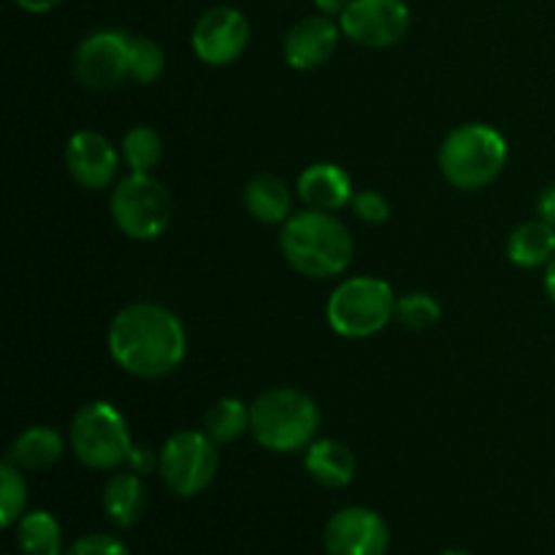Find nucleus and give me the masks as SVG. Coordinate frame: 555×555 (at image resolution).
Instances as JSON below:
<instances>
[{
	"label": "nucleus",
	"mask_w": 555,
	"mask_h": 555,
	"mask_svg": "<svg viewBox=\"0 0 555 555\" xmlns=\"http://www.w3.org/2000/svg\"><path fill=\"white\" fill-rule=\"evenodd\" d=\"M108 352L122 372L160 379L182 366L188 334L171 309L160 304H130L108 325Z\"/></svg>",
	"instance_id": "1"
},
{
	"label": "nucleus",
	"mask_w": 555,
	"mask_h": 555,
	"mask_svg": "<svg viewBox=\"0 0 555 555\" xmlns=\"http://www.w3.org/2000/svg\"><path fill=\"white\" fill-rule=\"evenodd\" d=\"M280 249L298 274L325 280L341 274L352 263L356 244L334 211L307 209L291 215V220L282 225Z\"/></svg>",
	"instance_id": "2"
},
{
	"label": "nucleus",
	"mask_w": 555,
	"mask_h": 555,
	"mask_svg": "<svg viewBox=\"0 0 555 555\" xmlns=\"http://www.w3.org/2000/svg\"><path fill=\"white\" fill-rule=\"evenodd\" d=\"M320 410L312 396L298 388H271L253 404L249 434L269 453H298L314 442Z\"/></svg>",
	"instance_id": "3"
},
{
	"label": "nucleus",
	"mask_w": 555,
	"mask_h": 555,
	"mask_svg": "<svg viewBox=\"0 0 555 555\" xmlns=\"http://www.w3.org/2000/svg\"><path fill=\"white\" fill-rule=\"evenodd\" d=\"M507 166V141L486 122H466L450 130L439 146L442 177L455 190H482Z\"/></svg>",
	"instance_id": "4"
},
{
	"label": "nucleus",
	"mask_w": 555,
	"mask_h": 555,
	"mask_svg": "<svg viewBox=\"0 0 555 555\" xmlns=\"http://www.w3.org/2000/svg\"><path fill=\"white\" fill-rule=\"evenodd\" d=\"M396 301L393 287L379 276H352L331 293L325 318L339 336L369 339L388 328L396 318Z\"/></svg>",
	"instance_id": "5"
},
{
	"label": "nucleus",
	"mask_w": 555,
	"mask_h": 555,
	"mask_svg": "<svg viewBox=\"0 0 555 555\" xmlns=\"http://www.w3.org/2000/svg\"><path fill=\"white\" fill-rule=\"evenodd\" d=\"M68 442L79 464L98 472L125 466L133 448L122 412L108 401H90L76 412L70 421Z\"/></svg>",
	"instance_id": "6"
},
{
	"label": "nucleus",
	"mask_w": 555,
	"mask_h": 555,
	"mask_svg": "<svg viewBox=\"0 0 555 555\" xmlns=\"http://www.w3.org/2000/svg\"><path fill=\"white\" fill-rule=\"evenodd\" d=\"M112 217L133 242H152L168 231L173 220L171 193L152 173H130L114 188Z\"/></svg>",
	"instance_id": "7"
},
{
	"label": "nucleus",
	"mask_w": 555,
	"mask_h": 555,
	"mask_svg": "<svg viewBox=\"0 0 555 555\" xmlns=\"http://www.w3.org/2000/svg\"><path fill=\"white\" fill-rule=\"evenodd\" d=\"M217 469H220L217 442L206 431H179L160 448L157 472L168 491L182 499L204 493L215 482Z\"/></svg>",
	"instance_id": "8"
},
{
	"label": "nucleus",
	"mask_w": 555,
	"mask_h": 555,
	"mask_svg": "<svg viewBox=\"0 0 555 555\" xmlns=\"http://www.w3.org/2000/svg\"><path fill=\"white\" fill-rule=\"evenodd\" d=\"M410 22L404 0H350L339 16L341 33L366 49L396 47L410 30Z\"/></svg>",
	"instance_id": "9"
},
{
	"label": "nucleus",
	"mask_w": 555,
	"mask_h": 555,
	"mask_svg": "<svg viewBox=\"0 0 555 555\" xmlns=\"http://www.w3.org/2000/svg\"><path fill=\"white\" fill-rule=\"evenodd\" d=\"M74 74L90 90H114L130 76V33L95 30L76 47Z\"/></svg>",
	"instance_id": "10"
},
{
	"label": "nucleus",
	"mask_w": 555,
	"mask_h": 555,
	"mask_svg": "<svg viewBox=\"0 0 555 555\" xmlns=\"http://www.w3.org/2000/svg\"><path fill=\"white\" fill-rule=\"evenodd\" d=\"M190 43L201 63L215 68L236 63L249 43L247 16L233 5H215L195 22Z\"/></svg>",
	"instance_id": "11"
},
{
	"label": "nucleus",
	"mask_w": 555,
	"mask_h": 555,
	"mask_svg": "<svg viewBox=\"0 0 555 555\" xmlns=\"http://www.w3.org/2000/svg\"><path fill=\"white\" fill-rule=\"evenodd\" d=\"M323 545L328 555H385L390 547V529L374 509L345 507L325 524Z\"/></svg>",
	"instance_id": "12"
},
{
	"label": "nucleus",
	"mask_w": 555,
	"mask_h": 555,
	"mask_svg": "<svg viewBox=\"0 0 555 555\" xmlns=\"http://www.w3.org/2000/svg\"><path fill=\"white\" fill-rule=\"evenodd\" d=\"M65 166L81 188L103 190L117 177L119 155L106 135L95 130H79L65 144Z\"/></svg>",
	"instance_id": "13"
},
{
	"label": "nucleus",
	"mask_w": 555,
	"mask_h": 555,
	"mask_svg": "<svg viewBox=\"0 0 555 555\" xmlns=\"http://www.w3.org/2000/svg\"><path fill=\"white\" fill-rule=\"evenodd\" d=\"M339 22L334 16H304L296 25L287 30L285 41H282V54H285L287 65L296 70H314L331 60L339 43Z\"/></svg>",
	"instance_id": "14"
},
{
	"label": "nucleus",
	"mask_w": 555,
	"mask_h": 555,
	"mask_svg": "<svg viewBox=\"0 0 555 555\" xmlns=\"http://www.w3.org/2000/svg\"><path fill=\"white\" fill-rule=\"evenodd\" d=\"M298 198L307 209L339 211L352 204V179L336 163H312L298 177Z\"/></svg>",
	"instance_id": "15"
},
{
	"label": "nucleus",
	"mask_w": 555,
	"mask_h": 555,
	"mask_svg": "<svg viewBox=\"0 0 555 555\" xmlns=\"http://www.w3.org/2000/svg\"><path fill=\"white\" fill-rule=\"evenodd\" d=\"M304 469L309 472L318 486L323 488H347L356 480V455L339 439H318L307 448Z\"/></svg>",
	"instance_id": "16"
},
{
	"label": "nucleus",
	"mask_w": 555,
	"mask_h": 555,
	"mask_svg": "<svg viewBox=\"0 0 555 555\" xmlns=\"http://www.w3.org/2000/svg\"><path fill=\"white\" fill-rule=\"evenodd\" d=\"M103 513L119 529H130L146 513V488L135 472H117L103 488Z\"/></svg>",
	"instance_id": "17"
},
{
	"label": "nucleus",
	"mask_w": 555,
	"mask_h": 555,
	"mask_svg": "<svg viewBox=\"0 0 555 555\" xmlns=\"http://www.w3.org/2000/svg\"><path fill=\"white\" fill-rule=\"evenodd\" d=\"M244 206L249 217L263 225H285L291 220L293 198L287 184L274 173H258L244 188Z\"/></svg>",
	"instance_id": "18"
},
{
	"label": "nucleus",
	"mask_w": 555,
	"mask_h": 555,
	"mask_svg": "<svg viewBox=\"0 0 555 555\" xmlns=\"http://www.w3.org/2000/svg\"><path fill=\"white\" fill-rule=\"evenodd\" d=\"M65 439L57 428L52 426H33L22 431L14 439L9 450V459L14 466L27 472H43L52 469L60 459H63Z\"/></svg>",
	"instance_id": "19"
},
{
	"label": "nucleus",
	"mask_w": 555,
	"mask_h": 555,
	"mask_svg": "<svg viewBox=\"0 0 555 555\" xmlns=\"http://www.w3.org/2000/svg\"><path fill=\"white\" fill-rule=\"evenodd\" d=\"M507 255L520 269H540L555 255V225L545 220L520 222L507 242Z\"/></svg>",
	"instance_id": "20"
},
{
	"label": "nucleus",
	"mask_w": 555,
	"mask_h": 555,
	"mask_svg": "<svg viewBox=\"0 0 555 555\" xmlns=\"http://www.w3.org/2000/svg\"><path fill=\"white\" fill-rule=\"evenodd\" d=\"M16 547L20 555H63V531L57 518L47 509L22 515L16 524Z\"/></svg>",
	"instance_id": "21"
},
{
	"label": "nucleus",
	"mask_w": 555,
	"mask_h": 555,
	"mask_svg": "<svg viewBox=\"0 0 555 555\" xmlns=\"http://www.w3.org/2000/svg\"><path fill=\"white\" fill-rule=\"evenodd\" d=\"M206 434L215 439L217 444H228L242 439L244 434L253 426V406L244 404L242 399H233V396H225V399H217L215 404L206 412Z\"/></svg>",
	"instance_id": "22"
},
{
	"label": "nucleus",
	"mask_w": 555,
	"mask_h": 555,
	"mask_svg": "<svg viewBox=\"0 0 555 555\" xmlns=\"http://www.w3.org/2000/svg\"><path fill=\"white\" fill-rule=\"evenodd\" d=\"M163 141L160 133L150 125H135L122 135V160L128 163L130 173H152L160 163Z\"/></svg>",
	"instance_id": "23"
},
{
	"label": "nucleus",
	"mask_w": 555,
	"mask_h": 555,
	"mask_svg": "<svg viewBox=\"0 0 555 555\" xmlns=\"http://www.w3.org/2000/svg\"><path fill=\"white\" fill-rule=\"evenodd\" d=\"M27 507V482L22 477L20 466H14L11 461L0 464V520H3L5 529L20 524V518L25 515Z\"/></svg>",
	"instance_id": "24"
},
{
	"label": "nucleus",
	"mask_w": 555,
	"mask_h": 555,
	"mask_svg": "<svg viewBox=\"0 0 555 555\" xmlns=\"http://www.w3.org/2000/svg\"><path fill=\"white\" fill-rule=\"evenodd\" d=\"M166 70V52L146 36H130V76L139 85H152Z\"/></svg>",
	"instance_id": "25"
},
{
	"label": "nucleus",
	"mask_w": 555,
	"mask_h": 555,
	"mask_svg": "<svg viewBox=\"0 0 555 555\" xmlns=\"http://www.w3.org/2000/svg\"><path fill=\"white\" fill-rule=\"evenodd\" d=\"M442 307L428 293H406L396 301V320L410 331H426L439 323Z\"/></svg>",
	"instance_id": "26"
},
{
	"label": "nucleus",
	"mask_w": 555,
	"mask_h": 555,
	"mask_svg": "<svg viewBox=\"0 0 555 555\" xmlns=\"http://www.w3.org/2000/svg\"><path fill=\"white\" fill-rule=\"evenodd\" d=\"M352 211L361 222L369 225H383L390 220V204L383 193L377 190H363V193L352 195Z\"/></svg>",
	"instance_id": "27"
},
{
	"label": "nucleus",
	"mask_w": 555,
	"mask_h": 555,
	"mask_svg": "<svg viewBox=\"0 0 555 555\" xmlns=\"http://www.w3.org/2000/svg\"><path fill=\"white\" fill-rule=\"evenodd\" d=\"M63 555H130L128 545L112 534H87L65 547Z\"/></svg>",
	"instance_id": "28"
},
{
	"label": "nucleus",
	"mask_w": 555,
	"mask_h": 555,
	"mask_svg": "<svg viewBox=\"0 0 555 555\" xmlns=\"http://www.w3.org/2000/svg\"><path fill=\"white\" fill-rule=\"evenodd\" d=\"M125 466L141 477L152 475V472L160 466V453L155 455V450L146 448V444H133V448H130V455H128V464Z\"/></svg>",
	"instance_id": "29"
},
{
	"label": "nucleus",
	"mask_w": 555,
	"mask_h": 555,
	"mask_svg": "<svg viewBox=\"0 0 555 555\" xmlns=\"http://www.w3.org/2000/svg\"><path fill=\"white\" fill-rule=\"evenodd\" d=\"M537 209H540V220L555 225V184L547 190H542V195L537 198Z\"/></svg>",
	"instance_id": "30"
},
{
	"label": "nucleus",
	"mask_w": 555,
	"mask_h": 555,
	"mask_svg": "<svg viewBox=\"0 0 555 555\" xmlns=\"http://www.w3.org/2000/svg\"><path fill=\"white\" fill-rule=\"evenodd\" d=\"M16 5H20L22 11H27V14H47V11L57 9L63 0H14Z\"/></svg>",
	"instance_id": "31"
},
{
	"label": "nucleus",
	"mask_w": 555,
	"mask_h": 555,
	"mask_svg": "<svg viewBox=\"0 0 555 555\" xmlns=\"http://www.w3.org/2000/svg\"><path fill=\"white\" fill-rule=\"evenodd\" d=\"M347 3H350V0H314V5H318L320 14L336 16V20H339L341 11L347 9Z\"/></svg>",
	"instance_id": "32"
},
{
	"label": "nucleus",
	"mask_w": 555,
	"mask_h": 555,
	"mask_svg": "<svg viewBox=\"0 0 555 555\" xmlns=\"http://www.w3.org/2000/svg\"><path fill=\"white\" fill-rule=\"evenodd\" d=\"M545 293H547V298L555 304V255H553L551 263L545 266Z\"/></svg>",
	"instance_id": "33"
},
{
	"label": "nucleus",
	"mask_w": 555,
	"mask_h": 555,
	"mask_svg": "<svg viewBox=\"0 0 555 555\" xmlns=\"http://www.w3.org/2000/svg\"><path fill=\"white\" fill-rule=\"evenodd\" d=\"M442 555H472L469 551H461V547H448Z\"/></svg>",
	"instance_id": "34"
}]
</instances>
